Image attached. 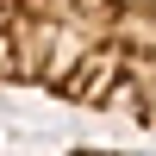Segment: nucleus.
<instances>
[{"label":"nucleus","instance_id":"nucleus-1","mask_svg":"<svg viewBox=\"0 0 156 156\" xmlns=\"http://www.w3.org/2000/svg\"><path fill=\"white\" fill-rule=\"evenodd\" d=\"M0 81L156 125V0H0Z\"/></svg>","mask_w":156,"mask_h":156}]
</instances>
